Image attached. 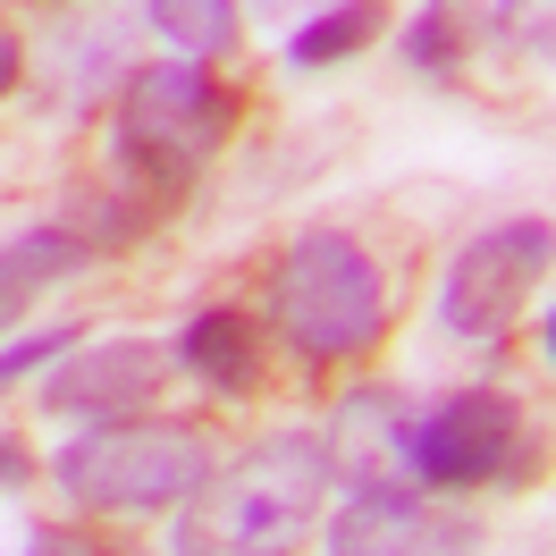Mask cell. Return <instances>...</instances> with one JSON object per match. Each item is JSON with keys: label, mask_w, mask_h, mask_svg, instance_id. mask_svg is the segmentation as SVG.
Segmentation results:
<instances>
[{"label": "cell", "mask_w": 556, "mask_h": 556, "mask_svg": "<svg viewBox=\"0 0 556 556\" xmlns=\"http://www.w3.org/2000/svg\"><path fill=\"white\" fill-rule=\"evenodd\" d=\"M338 481V455L313 430L253 439L237 464H219L186 515H177V556H295L304 531L320 522V497Z\"/></svg>", "instance_id": "cell-1"}, {"label": "cell", "mask_w": 556, "mask_h": 556, "mask_svg": "<svg viewBox=\"0 0 556 556\" xmlns=\"http://www.w3.org/2000/svg\"><path fill=\"white\" fill-rule=\"evenodd\" d=\"M270 313H278V338L304 363H354L388 338V278L363 237L304 228L270 270Z\"/></svg>", "instance_id": "cell-2"}, {"label": "cell", "mask_w": 556, "mask_h": 556, "mask_svg": "<svg viewBox=\"0 0 556 556\" xmlns=\"http://www.w3.org/2000/svg\"><path fill=\"white\" fill-rule=\"evenodd\" d=\"M211 472L219 464H211V439L194 421H143V414L85 421L51 464V481L76 515H161V506H186Z\"/></svg>", "instance_id": "cell-3"}, {"label": "cell", "mask_w": 556, "mask_h": 556, "mask_svg": "<svg viewBox=\"0 0 556 556\" xmlns=\"http://www.w3.org/2000/svg\"><path fill=\"white\" fill-rule=\"evenodd\" d=\"M540 455L548 447L531 439L522 405L497 396V388L439 396V405L414 421V439H405V464H414V481H430V489H522L540 472Z\"/></svg>", "instance_id": "cell-4"}, {"label": "cell", "mask_w": 556, "mask_h": 556, "mask_svg": "<svg viewBox=\"0 0 556 556\" xmlns=\"http://www.w3.org/2000/svg\"><path fill=\"white\" fill-rule=\"evenodd\" d=\"M548 262H556L548 219H497V228H481V237L455 253L447 287H439V320H447L455 338H472V346H497L522 320L531 287L548 278Z\"/></svg>", "instance_id": "cell-5"}, {"label": "cell", "mask_w": 556, "mask_h": 556, "mask_svg": "<svg viewBox=\"0 0 556 556\" xmlns=\"http://www.w3.org/2000/svg\"><path fill=\"white\" fill-rule=\"evenodd\" d=\"M329 556H481V531L405 481H363L329 515Z\"/></svg>", "instance_id": "cell-6"}, {"label": "cell", "mask_w": 556, "mask_h": 556, "mask_svg": "<svg viewBox=\"0 0 556 556\" xmlns=\"http://www.w3.org/2000/svg\"><path fill=\"white\" fill-rule=\"evenodd\" d=\"M118 127L143 143H169L186 161H211L228 127H237V93L203 68V60H152V68L127 76V102H118Z\"/></svg>", "instance_id": "cell-7"}, {"label": "cell", "mask_w": 556, "mask_h": 556, "mask_svg": "<svg viewBox=\"0 0 556 556\" xmlns=\"http://www.w3.org/2000/svg\"><path fill=\"white\" fill-rule=\"evenodd\" d=\"M177 354H161L152 338H102V346H76L51 363V414L68 421H127L152 405V388L169 380Z\"/></svg>", "instance_id": "cell-8"}, {"label": "cell", "mask_w": 556, "mask_h": 556, "mask_svg": "<svg viewBox=\"0 0 556 556\" xmlns=\"http://www.w3.org/2000/svg\"><path fill=\"white\" fill-rule=\"evenodd\" d=\"M177 371H194V380H203L211 396H228V405L262 396V380H270L262 320L237 313V304H211V313H194L186 329H177Z\"/></svg>", "instance_id": "cell-9"}, {"label": "cell", "mask_w": 556, "mask_h": 556, "mask_svg": "<svg viewBox=\"0 0 556 556\" xmlns=\"http://www.w3.org/2000/svg\"><path fill=\"white\" fill-rule=\"evenodd\" d=\"M405 439H414V421L396 414V396H388V388H363V396L338 405L329 455H338V464L354 472V489H363V481H388V472L405 464Z\"/></svg>", "instance_id": "cell-10"}, {"label": "cell", "mask_w": 556, "mask_h": 556, "mask_svg": "<svg viewBox=\"0 0 556 556\" xmlns=\"http://www.w3.org/2000/svg\"><path fill=\"white\" fill-rule=\"evenodd\" d=\"M85 262V237L76 228H26L17 244H0V338L26 320V304H35L42 287H60V278Z\"/></svg>", "instance_id": "cell-11"}, {"label": "cell", "mask_w": 556, "mask_h": 556, "mask_svg": "<svg viewBox=\"0 0 556 556\" xmlns=\"http://www.w3.org/2000/svg\"><path fill=\"white\" fill-rule=\"evenodd\" d=\"M110 161H118V194L143 211V219H169V211H186V194H194V169L203 161H186V152H169V143H143V136H110Z\"/></svg>", "instance_id": "cell-12"}, {"label": "cell", "mask_w": 556, "mask_h": 556, "mask_svg": "<svg viewBox=\"0 0 556 556\" xmlns=\"http://www.w3.org/2000/svg\"><path fill=\"white\" fill-rule=\"evenodd\" d=\"M380 35H388V0H338L287 35V68H338L354 51H371Z\"/></svg>", "instance_id": "cell-13"}, {"label": "cell", "mask_w": 556, "mask_h": 556, "mask_svg": "<svg viewBox=\"0 0 556 556\" xmlns=\"http://www.w3.org/2000/svg\"><path fill=\"white\" fill-rule=\"evenodd\" d=\"M143 9L186 60H228L237 51V0H143Z\"/></svg>", "instance_id": "cell-14"}, {"label": "cell", "mask_w": 556, "mask_h": 556, "mask_svg": "<svg viewBox=\"0 0 556 556\" xmlns=\"http://www.w3.org/2000/svg\"><path fill=\"white\" fill-rule=\"evenodd\" d=\"M60 228H76V237H85V253H118V244H136L152 219H143L127 194H76Z\"/></svg>", "instance_id": "cell-15"}, {"label": "cell", "mask_w": 556, "mask_h": 556, "mask_svg": "<svg viewBox=\"0 0 556 556\" xmlns=\"http://www.w3.org/2000/svg\"><path fill=\"white\" fill-rule=\"evenodd\" d=\"M455 60H464V17H455L447 0H439V9H414V26H405V68L447 76Z\"/></svg>", "instance_id": "cell-16"}, {"label": "cell", "mask_w": 556, "mask_h": 556, "mask_svg": "<svg viewBox=\"0 0 556 556\" xmlns=\"http://www.w3.org/2000/svg\"><path fill=\"white\" fill-rule=\"evenodd\" d=\"M85 338L76 329H42V338H17V346H0V388H17V380H35V371H51L60 354H76Z\"/></svg>", "instance_id": "cell-17"}, {"label": "cell", "mask_w": 556, "mask_h": 556, "mask_svg": "<svg viewBox=\"0 0 556 556\" xmlns=\"http://www.w3.org/2000/svg\"><path fill=\"white\" fill-rule=\"evenodd\" d=\"M26 556H127V548H110V540H93V531H60V522H51V531L26 540Z\"/></svg>", "instance_id": "cell-18"}, {"label": "cell", "mask_w": 556, "mask_h": 556, "mask_svg": "<svg viewBox=\"0 0 556 556\" xmlns=\"http://www.w3.org/2000/svg\"><path fill=\"white\" fill-rule=\"evenodd\" d=\"M506 26L522 35V51H540V60H556V0H548V9H515Z\"/></svg>", "instance_id": "cell-19"}, {"label": "cell", "mask_w": 556, "mask_h": 556, "mask_svg": "<svg viewBox=\"0 0 556 556\" xmlns=\"http://www.w3.org/2000/svg\"><path fill=\"white\" fill-rule=\"evenodd\" d=\"M26 481H35V447L0 430V489H26Z\"/></svg>", "instance_id": "cell-20"}, {"label": "cell", "mask_w": 556, "mask_h": 556, "mask_svg": "<svg viewBox=\"0 0 556 556\" xmlns=\"http://www.w3.org/2000/svg\"><path fill=\"white\" fill-rule=\"evenodd\" d=\"M253 9H262L270 26H287V35H295L304 17H320V9H338V0H253Z\"/></svg>", "instance_id": "cell-21"}, {"label": "cell", "mask_w": 556, "mask_h": 556, "mask_svg": "<svg viewBox=\"0 0 556 556\" xmlns=\"http://www.w3.org/2000/svg\"><path fill=\"white\" fill-rule=\"evenodd\" d=\"M17 76H26V42H17V35H0V93H9Z\"/></svg>", "instance_id": "cell-22"}, {"label": "cell", "mask_w": 556, "mask_h": 556, "mask_svg": "<svg viewBox=\"0 0 556 556\" xmlns=\"http://www.w3.org/2000/svg\"><path fill=\"white\" fill-rule=\"evenodd\" d=\"M548 354H556V304H548Z\"/></svg>", "instance_id": "cell-23"}]
</instances>
